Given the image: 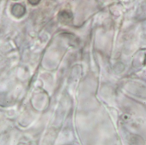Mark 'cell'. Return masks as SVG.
Returning a JSON list of instances; mask_svg holds the SVG:
<instances>
[{"mask_svg":"<svg viewBox=\"0 0 146 145\" xmlns=\"http://www.w3.org/2000/svg\"><path fill=\"white\" fill-rule=\"evenodd\" d=\"M60 20H62L63 22H68L72 20L73 14L71 12L67 11H63L59 14Z\"/></svg>","mask_w":146,"mask_h":145,"instance_id":"cell-1","label":"cell"},{"mask_svg":"<svg viewBox=\"0 0 146 145\" xmlns=\"http://www.w3.org/2000/svg\"><path fill=\"white\" fill-rule=\"evenodd\" d=\"M13 15L17 17H22L25 13V9L23 6L20 5H16L13 7L12 9Z\"/></svg>","mask_w":146,"mask_h":145,"instance_id":"cell-2","label":"cell"},{"mask_svg":"<svg viewBox=\"0 0 146 145\" xmlns=\"http://www.w3.org/2000/svg\"><path fill=\"white\" fill-rule=\"evenodd\" d=\"M29 1L31 5H36L39 4L40 1Z\"/></svg>","mask_w":146,"mask_h":145,"instance_id":"cell-3","label":"cell"}]
</instances>
